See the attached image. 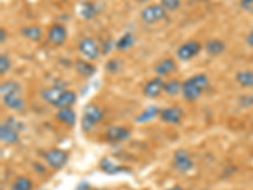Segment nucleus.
Wrapping results in <instances>:
<instances>
[{
  "label": "nucleus",
  "instance_id": "1",
  "mask_svg": "<svg viewBox=\"0 0 253 190\" xmlns=\"http://www.w3.org/2000/svg\"><path fill=\"white\" fill-rule=\"evenodd\" d=\"M104 118V112L95 104H87L84 108V115L81 119V126L85 132H90L96 123Z\"/></svg>",
  "mask_w": 253,
  "mask_h": 190
},
{
  "label": "nucleus",
  "instance_id": "2",
  "mask_svg": "<svg viewBox=\"0 0 253 190\" xmlns=\"http://www.w3.org/2000/svg\"><path fill=\"white\" fill-rule=\"evenodd\" d=\"M166 12L161 4H151L141 10V19L146 24H155L166 18Z\"/></svg>",
  "mask_w": 253,
  "mask_h": 190
},
{
  "label": "nucleus",
  "instance_id": "3",
  "mask_svg": "<svg viewBox=\"0 0 253 190\" xmlns=\"http://www.w3.org/2000/svg\"><path fill=\"white\" fill-rule=\"evenodd\" d=\"M44 160H46L47 164L52 167V169H56V170H60L62 169L65 165L69 161V153L66 151L60 150V148H52L48 150L47 152H44Z\"/></svg>",
  "mask_w": 253,
  "mask_h": 190
},
{
  "label": "nucleus",
  "instance_id": "4",
  "mask_svg": "<svg viewBox=\"0 0 253 190\" xmlns=\"http://www.w3.org/2000/svg\"><path fill=\"white\" fill-rule=\"evenodd\" d=\"M200 51H202V44L199 41L191 40L187 41V42H185V44H182L181 46L178 47L176 55H177L178 60L190 61L191 58L198 56Z\"/></svg>",
  "mask_w": 253,
  "mask_h": 190
},
{
  "label": "nucleus",
  "instance_id": "5",
  "mask_svg": "<svg viewBox=\"0 0 253 190\" xmlns=\"http://www.w3.org/2000/svg\"><path fill=\"white\" fill-rule=\"evenodd\" d=\"M79 51L90 61L98 60L99 56L101 55V48L99 47V45L90 37H84L83 40H80Z\"/></svg>",
  "mask_w": 253,
  "mask_h": 190
},
{
  "label": "nucleus",
  "instance_id": "6",
  "mask_svg": "<svg viewBox=\"0 0 253 190\" xmlns=\"http://www.w3.org/2000/svg\"><path fill=\"white\" fill-rule=\"evenodd\" d=\"M173 166L180 173H189L193 169L194 162L186 150L180 148V150L176 151L175 155H173Z\"/></svg>",
  "mask_w": 253,
  "mask_h": 190
},
{
  "label": "nucleus",
  "instance_id": "7",
  "mask_svg": "<svg viewBox=\"0 0 253 190\" xmlns=\"http://www.w3.org/2000/svg\"><path fill=\"white\" fill-rule=\"evenodd\" d=\"M48 41L55 46H62L67 38V31L62 24H53L47 33Z\"/></svg>",
  "mask_w": 253,
  "mask_h": 190
},
{
  "label": "nucleus",
  "instance_id": "8",
  "mask_svg": "<svg viewBox=\"0 0 253 190\" xmlns=\"http://www.w3.org/2000/svg\"><path fill=\"white\" fill-rule=\"evenodd\" d=\"M204 90L202 88L199 87L198 84L193 80V78L187 79L186 81L182 83V95H184V98L189 101H194L202 95V93Z\"/></svg>",
  "mask_w": 253,
  "mask_h": 190
},
{
  "label": "nucleus",
  "instance_id": "9",
  "mask_svg": "<svg viewBox=\"0 0 253 190\" xmlns=\"http://www.w3.org/2000/svg\"><path fill=\"white\" fill-rule=\"evenodd\" d=\"M164 88L165 83L162 81V79L160 78V76H156V78L151 79V80L144 85L143 93L146 96H148V98H157V96H160V94L164 92Z\"/></svg>",
  "mask_w": 253,
  "mask_h": 190
},
{
  "label": "nucleus",
  "instance_id": "10",
  "mask_svg": "<svg viewBox=\"0 0 253 190\" xmlns=\"http://www.w3.org/2000/svg\"><path fill=\"white\" fill-rule=\"evenodd\" d=\"M160 117H161L162 121L166 122V123L177 124L181 122L182 118H184V110L178 107L166 108V109L161 110Z\"/></svg>",
  "mask_w": 253,
  "mask_h": 190
},
{
  "label": "nucleus",
  "instance_id": "11",
  "mask_svg": "<svg viewBox=\"0 0 253 190\" xmlns=\"http://www.w3.org/2000/svg\"><path fill=\"white\" fill-rule=\"evenodd\" d=\"M3 98V103L5 104V107L9 109L17 110L20 112L26 108V103H24V99L22 98L20 93H13V94H8L1 96Z\"/></svg>",
  "mask_w": 253,
  "mask_h": 190
},
{
  "label": "nucleus",
  "instance_id": "12",
  "mask_svg": "<svg viewBox=\"0 0 253 190\" xmlns=\"http://www.w3.org/2000/svg\"><path fill=\"white\" fill-rule=\"evenodd\" d=\"M130 135V131L126 130V127L112 126L107 131V139L110 142H122L126 141Z\"/></svg>",
  "mask_w": 253,
  "mask_h": 190
},
{
  "label": "nucleus",
  "instance_id": "13",
  "mask_svg": "<svg viewBox=\"0 0 253 190\" xmlns=\"http://www.w3.org/2000/svg\"><path fill=\"white\" fill-rule=\"evenodd\" d=\"M175 70H176V62L175 60L171 57H166L164 58V60L158 61L157 65L155 66V72L160 76V78L170 75L171 72H173Z\"/></svg>",
  "mask_w": 253,
  "mask_h": 190
},
{
  "label": "nucleus",
  "instance_id": "14",
  "mask_svg": "<svg viewBox=\"0 0 253 190\" xmlns=\"http://www.w3.org/2000/svg\"><path fill=\"white\" fill-rule=\"evenodd\" d=\"M74 67H75L76 72H78L79 75L83 76V78H91L95 72H96V67L91 62H89L86 60H83V58L76 60L75 63H74Z\"/></svg>",
  "mask_w": 253,
  "mask_h": 190
},
{
  "label": "nucleus",
  "instance_id": "15",
  "mask_svg": "<svg viewBox=\"0 0 253 190\" xmlns=\"http://www.w3.org/2000/svg\"><path fill=\"white\" fill-rule=\"evenodd\" d=\"M0 139H1L3 142H5V143L14 144L19 140V136H18V132L15 131V128H13L12 126H9L8 123H3L0 126Z\"/></svg>",
  "mask_w": 253,
  "mask_h": 190
},
{
  "label": "nucleus",
  "instance_id": "16",
  "mask_svg": "<svg viewBox=\"0 0 253 190\" xmlns=\"http://www.w3.org/2000/svg\"><path fill=\"white\" fill-rule=\"evenodd\" d=\"M76 10H78V14L85 20L92 19L95 15L98 14V9L91 1H81V3H79Z\"/></svg>",
  "mask_w": 253,
  "mask_h": 190
},
{
  "label": "nucleus",
  "instance_id": "17",
  "mask_svg": "<svg viewBox=\"0 0 253 190\" xmlns=\"http://www.w3.org/2000/svg\"><path fill=\"white\" fill-rule=\"evenodd\" d=\"M205 51L211 57H216V56H220L225 51V44L221 40H218V38L209 40L205 44Z\"/></svg>",
  "mask_w": 253,
  "mask_h": 190
},
{
  "label": "nucleus",
  "instance_id": "18",
  "mask_svg": "<svg viewBox=\"0 0 253 190\" xmlns=\"http://www.w3.org/2000/svg\"><path fill=\"white\" fill-rule=\"evenodd\" d=\"M76 99L78 98H76L75 93L71 92V90H63V92L61 93L60 96H58L57 100L53 104V107L58 108V109H61V108L71 107L72 104L76 103Z\"/></svg>",
  "mask_w": 253,
  "mask_h": 190
},
{
  "label": "nucleus",
  "instance_id": "19",
  "mask_svg": "<svg viewBox=\"0 0 253 190\" xmlns=\"http://www.w3.org/2000/svg\"><path fill=\"white\" fill-rule=\"evenodd\" d=\"M56 117H57L58 121H61L63 124H66V126L69 127L75 126L76 123V113L71 107L61 108V109H58Z\"/></svg>",
  "mask_w": 253,
  "mask_h": 190
},
{
  "label": "nucleus",
  "instance_id": "20",
  "mask_svg": "<svg viewBox=\"0 0 253 190\" xmlns=\"http://www.w3.org/2000/svg\"><path fill=\"white\" fill-rule=\"evenodd\" d=\"M20 33L22 36L26 38H28L29 41H33V42H40L42 40V29L40 28L38 26H27V27H22L20 28Z\"/></svg>",
  "mask_w": 253,
  "mask_h": 190
},
{
  "label": "nucleus",
  "instance_id": "21",
  "mask_svg": "<svg viewBox=\"0 0 253 190\" xmlns=\"http://www.w3.org/2000/svg\"><path fill=\"white\" fill-rule=\"evenodd\" d=\"M135 44V37L133 33L130 32H126L119 38L117 42H115V48L118 49V51H126V49L132 48Z\"/></svg>",
  "mask_w": 253,
  "mask_h": 190
},
{
  "label": "nucleus",
  "instance_id": "22",
  "mask_svg": "<svg viewBox=\"0 0 253 190\" xmlns=\"http://www.w3.org/2000/svg\"><path fill=\"white\" fill-rule=\"evenodd\" d=\"M100 169L104 171V173L109 174V175H115V174L123 173V171H126V169L119 166V165L114 164V162L108 157L101 158L100 161Z\"/></svg>",
  "mask_w": 253,
  "mask_h": 190
},
{
  "label": "nucleus",
  "instance_id": "23",
  "mask_svg": "<svg viewBox=\"0 0 253 190\" xmlns=\"http://www.w3.org/2000/svg\"><path fill=\"white\" fill-rule=\"evenodd\" d=\"M62 92H63L62 88H58V87L47 88V89H43L42 92H41V96H42V99H43L44 101H47V103L53 105Z\"/></svg>",
  "mask_w": 253,
  "mask_h": 190
},
{
  "label": "nucleus",
  "instance_id": "24",
  "mask_svg": "<svg viewBox=\"0 0 253 190\" xmlns=\"http://www.w3.org/2000/svg\"><path fill=\"white\" fill-rule=\"evenodd\" d=\"M161 110L158 109L156 105H150V107H147L141 114L135 118V122H138V123H146V122L152 121L153 118H156L157 115H160Z\"/></svg>",
  "mask_w": 253,
  "mask_h": 190
},
{
  "label": "nucleus",
  "instance_id": "25",
  "mask_svg": "<svg viewBox=\"0 0 253 190\" xmlns=\"http://www.w3.org/2000/svg\"><path fill=\"white\" fill-rule=\"evenodd\" d=\"M237 83L243 88H253V71L252 70H243L237 72Z\"/></svg>",
  "mask_w": 253,
  "mask_h": 190
},
{
  "label": "nucleus",
  "instance_id": "26",
  "mask_svg": "<svg viewBox=\"0 0 253 190\" xmlns=\"http://www.w3.org/2000/svg\"><path fill=\"white\" fill-rule=\"evenodd\" d=\"M20 92H22L20 84L14 80H6L4 81V83H1V85H0V94H1V96L8 94H13V93H20Z\"/></svg>",
  "mask_w": 253,
  "mask_h": 190
},
{
  "label": "nucleus",
  "instance_id": "27",
  "mask_svg": "<svg viewBox=\"0 0 253 190\" xmlns=\"http://www.w3.org/2000/svg\"><path fill=\"white\" fill-rule=\"evenodd\" d=\"M164 92L170 96H175L178 93L182 92V83H180L177 79H171V80L165 83Z\"/></svg>",
  "mask_w": 253,
  "mask_h": 190
},
{
  "label": "nucleus",
  "instance_id": "28",
  "mask_svg": "<svg viewBox=\"0 0 253 190\" xmlns=\"http://www.w3.org/2000/svg\"><path fill=\"white\" fill-rule=\"evenodd\" d=\"M32 188H33V183L31 179L27 176H18L13 183L12 190H32Z\"/></svg>",
  "mask_w": 253,
  "mask_h": 190
},
{
  "label": "nucleus",
  "instance_id": "29",
  "mask_svg": "<svg viewBox=\"0 0 253 190\" xmlns=\"http://www.w3.org/2000/svg\"><path fill=\"white\" fill-rule=\"evenodd\" d=\"M160 4L169 12H175L181 5V0H160Z\"/></svg>",
  "mask_w": 253,
  "mask_h": 190
},
{
  "label": "nucleus",
  "instance_id": "30",
  "mask_svg": "<svg viewBox=\"0 0 253 190\" xmlns=\"http://www.w3.org/2000/svg\"><path fill=\"white\" fill-rule=\"evenodd\" d=\"M10 66H12L10 58H9L8 55H5V53H1V55H0V74H1V75H5L6 72L9 71V69H10Z\"/></svg>",
  "mask_w": 253,
  "mask_h": 190
},
{
  "label": "nucleus",
  "instance_id": "31",
  "mask_svg": "<svg viewBox=\"0 0 253 190\" xmlns=\"http://www.w3.org/2000/svg\"><path fill=\"white\" fill-rule=\"evenodd\" d=\"M121 67H122V62L121 60H118V58H112V60L108 61L107 65H105V70H108V71L112 72V74L118 72L119 70H121Z\"/></svg>",
  "mask_w": 253,
  "mask_h": 190
},
{
  "label": "nucleus",
  "instance_id": "32",
  "mask_svg": "<svg viewBox=\"0 0 253 190\" xmlns=\"http://www.w3.org/2000/svg\"><path fill=\"white\" fill-rule=\"evenodd\" d=\"M239 6L242 10L253 15V0H239Z\"/></svg>",
  "mask_w": 253,
  "mask_h": 190
},
{
  "label": "nucleus",
  "instance_id": "33",
  "mask_svg": "<svg viewBox=\"0 0 253 190\" xmlns=\"http://www.w3.org/2000/svg\"><path fill=\"white\" fill-rule=\"evenodd\" d=\"M241 104L243 107H251L253 104V96L252 95H243L241 98Z\"/></svg>",
  "mask_w": 253,
  "mask_h": 190
},
{
  "label": "nucleus",
  "instance_id": "34",
  "mask_svg": "<svg viewBox=\"0 0 253 190\" xmlns=\"http://www.w3.org/2000/svg\"><path fill=\"white\" fill-rule=\"evenodd\" d=\"M113 46L115 47V45H113L112 41H108V42H104V46H103V48H101V53H103V55H107V53H109L110 48H112Z\"/></svg>",
  "mask_w": 253,
  "mask_h": 190
},
{
  "label": "nucleus",
  "instance_id": "35",
  "mask_svg": "<svg viewBox=\"0 0 253 190\" xmlns=\"http://www.w3.org/2000/svg\"><path fill=\"white\" fill-rule=\"evenodd\" d=\"M246 42H247L248 46L252 47L253 48V29L250 32V33H248L247 37H246Z\"/></svg>",
  "mask_w": 253,
  "mask_h": 190
},
{
  "label": "nucleus",
  "instance_id": "36",
  "mask_svg": "<svg viewBox=\"0 0 253 190\" xmlns=\"http://www.w3.org/2000/svg\"><path fill=\"white\" fill-rule=\"evenodd\" d=\"M90 189V185L87 183H80V184L76 187L75 190H89Z\"/></svg>",
  "mask_w": 253,
  "mask_h": 190
},
{
  "label": "nucleus",
  "instance_id": "37",
  "mask_svg": "<svg viewBox=\"0 0 253 190\" xmlns=\"http://www.w3.org/2000/svg\"><path fill=\"white\" fill-rule=\"evenodd\" d=\"M5 41H6V31L4 28H1L0 29V42L4 44Z\"/></svg>",
  "mask_w": 253,
  "mask_h": 190
},
{
  "label": "nucleus",
  "instance_id": "38",
  "mask_svg": "<svg viewBox=\"0 0 253 190\" xmlns=\"http://www.w3.org/2000/svg\"><path fill=\"white\" fill-rule=\"evenodd\" d=\"M35 170H41V171H46V169H44V167H42V165H40V164H36L35 165Z\"/></svg>",
  "mask_w": 253,
  "mask_h": 190
},
{
  "label": "nucleus",
  "instance_id": "39",
  "mask_svg": "<svg viewBox=\"0 0 253 190\" xmlns=\"http://www.w3.org/2000/svg\"><path fill=\"white\" fill-rule=\"evenodd\" d=\"M167 190H184L181 187H173V188H170V189Z\"/></svg>",
  "mask_w": 253,
  "mask_h": 190
},
{
  "label": "nucleus",
  "instance_id": "40",
  "mask_svg": "<svg viewBox=\"0 0 253 190\" xmlns=\"http://www.w3.org/2000/svg\"><path fill=\"white\" fill-rule=\"evenodd\" d=\"M139 3H142V4H144V3H147V1H150V0H138Z\"/></svg>",
  "mask_w": 253,
  "mask_h": 190
}]
</instances>
